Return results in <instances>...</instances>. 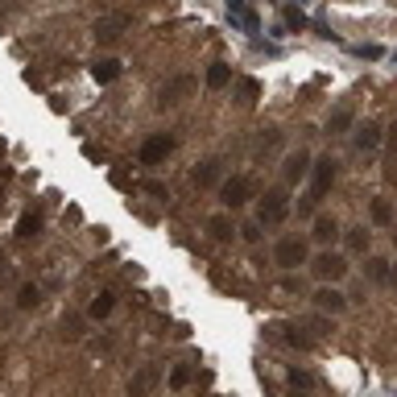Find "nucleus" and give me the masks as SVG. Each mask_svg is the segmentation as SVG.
<instances>
[{
    "mask_svg": "<svg viewBox=\"0 0 397 397\" xmlns=\"http://www.w3.org/2000/svg\"><path fill=\"white\" fill-rule=\"evenodd\" d=\"M336 174H340V162H336L331 153H327V157H315V166H311V191L298 199V215H311V211L319 207V199L331 191Z\"/></svg>",
    "mask_w": 397,
    "mask_h": 397,
    "instance_id": "1",
    "label": "nucleus"
},
{
    "mask_svg": "<svg viewBox=\"0 0 397 397\" xmlns=\"http://www.w3.org/2000/svg\"><path fill=\"white\" fill-rule=\"evenodd\" d=\"M286 215H290V195H286V186H269V191L261 195L257 224H261V228H278Z\"/></svg>",
    "mask_w": 397,
    "mask_h": 397,
    "instance_id": "2",
    "label": "nucleus"
},
{
    "mask_svg": "<svg viewBox=\"0 0 397 397\" xmlns=\"http://www.w3.org/2000/svg\"><path fill=\"white\" fill-rule=\"evenodd\" d=\"M253 195H257V182H253L249 174H232V178L220 182V203H224L228 211H240Z\"/></svg>",
    "mask_w": 397,
    "mask_h": 397,
    "instance_id": "3",
    "label": "nucleus"
},
{
    "mask_svg": "<svg viewBox=\"0 0 397 397\" xmlns=\"http://www.w3.org/2000/svg\"><path fill=\"white\" fill-rule=\"evenodd\" d=\"M273 261L282 269H298V265H311V244L302 236H282L278 249H273Z\"/></svg>",
    "mask_w": 397,
    "mask_h": 397,
    "instance_id": "4",
    "label": "nucleus"
},
{
    "mask_svg": "<svg viewBox=\"0 0 397 397\" xmlns=\"http://www.w3.org/2000/svg\"><path fill=\"white\" fill-rule=\"evenodd\" d=\"M311 273H315L323 286H336V282L348 273V257H344V253H331V249H323L319 257H311Z\"/></svg>",
    "mask_w": 397,
    "mask_h": 397,
    "instance_id": "5",
    "label": "nucleus"
},
{
    "mask_svg": "<svg viewBox=\"0 0 397 397\" xmlns=\"http://www.w3.org/2000/svg\"><path fill=\"white\" fill-rule=\"evenodd\" d=\"M174 137L170 133H153V137H145V145H141V166H162L170 153H174Z\"/></svg>",
    "mask_w": 397,
    "mask_h": 397,
    "instance_id": "6",
    "label": "nucleus"
},
{
    "mask_svg": "<svg viewBox=\"0 0 397 397\" xmlns=\"http://www.w3.org/2000/svg\"><path fill=\"white\" fill-rule=\"evenodd\" d=\"M311 166H315V157H311L307 149H294V153H286V162H282V178H286V186H294V182L311 178Z\"/></svg>",
    "mask_w": 397,
    "mask_h": 397,
    "instance_id": "7",
    "label": "nucleus"
},
{
    "mask_svg": "<svg viewBox=\"0 0 397 397\" xmlns=\"http://www.w3.org/2000/svg\"><path fill=\"white\" fill-rule=\"evenodd\" d=\"M311 302H315L319 315H344V311H348V294L336 290V286H319V290L311 294Z\"/></svg>",
    "mask_w": 397,
    "mask_h": 397,
    "instance_id": "8",
    "label": "nucleus"
},
{
    "mask_svg": "<svg viewBox=\"0 0 397 397\" xmlns=\"http://www.w3.org/2000/svg\"><path fill=\"white\" fill-rule=\"evenodd\" d=\"M157 381H162V369H157V365H141V369L128 377V397H149L157 389Z\"/></svg>",
    "mask_w": 397,
    "mask_h": 397,
    "instance_id": "9",
    "label": "nucleus"
},
{
    "mask_svg": "<svg viewBox=\"0 0 397 397\" xmlns=\"http://www.w3.org/2000/svg\"><path fill=\"white\" fill-rule=\"evenodd\" d=\"M228 21H232L236 29H244V33H261V17H257L244 0H232V4H228Z\"/></svg>",
    "mask_w": 397,
    "mask_h": 397,
    "instance_id": "10",
    "label": "nucleus"
},
{
    "mask_svg": "<svg viewBox=\"0 0 397 397\" xmlns=\"http://www.w3.org/2000/svg\"><path fill=\"white\" fill-rule=\"evenodd\" d=\"M220 178H224V162H220V157H207V162H199V166H195V174H191V182H195L199 191L215 186Z\"/></svg>",
    "mask_w": 397,
    "mask_h": 397,
    "instance_id": "11",
    "label": "nucleus"
},
{
    "mask_svg": "<svg viewBox=\"0 0 397 397\" xmlns=\"http://www.w3.org/2000/svg\"><path fill=\"white\" fill-rule=\"evenodd\" d=\"M124 29H128V17H124V12H116V17H99V21H95V41H116Z\"/></svg>",
    "mask_w": 397,
    "mask_h": 397,
    "instance_id": "12",
    "label": "nucleus"
},
{
    "mask_svg": "<svg viewBox=\"0 0 397 397\" xmlns=\"http://www.w3.org/2000/svg\"><path fill=\"white\" fill-rule=\"evenodd\" d=\"M120 75H124V62H120V58H99V62H91V79H95L99 87L116 83Z\"/></svg>",
    "mask_w": 397,
    "mask_h": 397,
    "instance_id": "13",
    "label": "nucleus"
},
{
    "mask_svg": "<svg viewBox=\"0 0 397 397\" xmlns=\"http://www.w3.org/2000/svg\"><path fill=\"white\" fill-rule=\"evenodd\" d=\"M385 141V128L377 124V120H365L360 128H356V149H365V153H373L377 145Z\"/></svg>",
    "mask_w": 397,
    "mask_h": 397,
    "instance_id": "14",
    "label": "nucleus"
},
{
    "mask_svg": "<svg viewBox=\"0 0 397 397\" xmlns=\"http://www.w3.org/2000/svg\"><path fill=\"white\" fill-rule=\"evenodd\" d=\"M236 232H240V228H236V224H232V215H224V211L207 220V236H211V240H220V244H228Z\"/></svg>",
    "mask_w": 397,
    "mask_h": 397,
    "instance_id": "15",
    "label": "nucleus"
},
{
    "mask_svg": "<svg viewBox=\"0 0 397 397\" xmlns=\"http://www.w3.org/2000/svg\"><path fill=\"white\" fill-rule=\"evenodd\" d=\"M336 236H340V224H336V215H315L311 240H315V244H331Z\"/></svg>",
    "mask_w": 397,
    "mask_h": 397,
    "instance_id": "16",
    "label": "nucleus"
},
{
    "mask_svg": "<svg viewBox=\"0 0 397 397\" xmlns=\"http://www.w3.org/2000/svg\"><path fill=\"white\" fill-rule=\"evenodd\" d=\"M269 336H282L290 348H298V352H311L315 348V340L311 336H302V327H269Z\"/></svg>",
    "mask_w": 397,
    "mask_h": 397,
    "instance_id": "17",
    "label": "nucleus"
},
{
    "mask_svg": "<svg viewBox=\"0 0 397 397\" xmlns=\"http://www.w3.org/2000/svg\"><path fill=\"white\" fill-rule=\"evenodd\" d=\"M116 311V294L112 290H99L95 298H91V307H87V319H108Z\"/></svg>",
    "mask_w": 397,
    "mask_h": 397,
    "instance_id": "18",
    "label": "nucleus"
},
{
    "mask_svg": "<svg viewBox=\"0 0 397 397\" xmlns=\"http://www.w3.org/2000/svg\"><path fill=\"white\" fill-rule=\"evenodd\" d=\"M228 83H232V66H228V62H211V66H207V87H211V91H224Z\"/></svg>",
    "mask_w": 397,
    "mask_h": 397,
    "instance_id": "19",
    "label": "nucleus"
},
{
    "mask_svg": "<svg viewBox=\"0 0 397 397\" xmlns=\"http://www.w3.org/2000/svg\"><path fill=\"white\" fill-rule=\"evenodd\" d=\"M356 124V112L352 108H336L331 116H327V133H348Z\"/></svg>",
    "mask_w": 397,
    "mask_h": 397,
    "instance_id": "20",
    "label": "nucleus"
},
{
    "mask_svg": "<svg viewBox=\"0 0 397 397\" xmlns=\"http://www.w3.org/2000/svg\"><path fill=\"white\" fill-rule=\"evenodd\" d=\"M41 232V215L37 211H25L21 220H17V240H33Z\"/></svg>",
    "mask_w": 397,
    "mask_h": 397,
    "instance_id": "21",
    "label": "nucleus"
},
{
    "mask_svg": "<svg viewBox=\"0 0 397 397\" xmlns=\"http://www.w3.org/2000/svg\"><path fill=\"white\" fill-rule=\"evenodd\" d=\"M191 87H195V79H174L170 87H162V99H157V104H162V108H166V104H178V95H186Z\"/></svg>",
    "mask_w": 397,
    "mask_h": 397,
    "instance_id": "22",
    "label": "nucleus"
},
{
    "mask_svg": "<svg viewBox=\"0 0 397 397\" xmlns=\"http://www.w3.org/2000/svg\"><path fill=\"white\" fill-rule=\"evenodd\" d=\"M344 240H348V249H352V253H369V244H373V232L360 224V228H348V236H344Z\"/></svg>",
    "mask_w": 397,
    "mask_h": 397,
    "instance_id": "23",
    "label": "nucleus"
},
{
    "mask_svg": "<svg viewBox=\"0 0 397 397\" xmlns=\"http://www.w3.org/2000/svg\"><path fill=\"white\" fill-rule=\"evenodd\" d=\"M282 21H286V29H294V33L307 29V12H302L298 4H286V8H282Z\"/></svg>",
    "mask_w": 397,
    "mask_h": 397,
    "instance_id": "24",
    "label": "nucleus"
},
{
    "mask_svg": "<svg viewBox=\"0 0 397 397\" xmlns=\"http://www.w3.org/2000/svg\"><path fill=\"white\" fill-rule=\"evenodd\" d=\"M389 269H394V265H389L385 257H369V261H365V273H369L373 282H389Z\"/></svg>",
    "mask_w": 397,
    "mask_h": 397,
    "instance_id": "25",
    "label": "nucleus"
},
{
    "mask_svg": "<svg viewBox=\"0 0 397 397\" xmlns=\"http://www.w3.org/2000/svg\"><path fill=\"white\" fill-rule=\"evenodd\" d=\"M37 302H41V290H37L33 282H25V286L17 290V307H21V311H33Z\"/></svg>",
    "mask_w": 397,
    "mask_h": 397,
    "instance_id": "26",
    "label": "nucleus"
},
{
    "mask_svg": "<svg viewBox=\"0 0 397 397\" xmlns=\"http://www.w3.org/2000/svg\"><path fill=\"white\" fill-rule=\"evenodd\" d=\"M352 54L365 58V62H377V58H385V46H377V41H360V46H352Z\"/></svg>",
    "mask_w": 397,
    "mask_h": 397,
    "instance_id": "27",
    "label": "nucleus"
},
{
    "mask_svg": "<svg viewBox=\"0 0 397 397\" xmlns=\"http://www.w3.org/2000/svg\"><path fill=\"white\" fill-rule=\"evenodd\" d=\"M236 95H240V104H257L261 83H257V79H240V83H236Z\"/></svg>",
    "mask_w": 397,
    "mask_h": 397,
    "instance_id": "28",
    "label": "nucleus"
},
{
    "mask_svg": "<svg viewBox=\"0 0 397 397\" xmlns=\"http://www.w3.org/2000/svg\"><path fill=\"white\" fill-rule=\"evenodd\" d=\"M191 377H195V369H191V365H174V369H170V389H186V385H191Z\"/></svg>",
    "mask_w": 397,
    "mask_h": 397,
    "instance_id": "29",
    "label": "nucleus"
},
{
    "mask_svg": "<svg viewBox=\"0 0 397 397\" xmlns=\"http://www.w3.org/2000/svg\"><path fill=\"white\" fill-rule=\"evenodd\" d=\"M62 340H70V344H75V340H83V319L66 315V319H62Z\"/></svg>",
    "mask_w": 397,
    "mask_h": 397,
    "instance_id": "30",
    "label": "nucleus"
},
{
    "mask_svg": "<svg viewBox=\"0 0 397 397\" xmlns=\"http://www.w3.org/2000/svg\"><path fill=\"white\" fill-rule=\"evenodd\" d=\"M373 220H377V224H394V207H389V199H373Z\"/></svg>",
    "mask_w": 397,
    "mask_h": 397,
    "instance_id": "31",
    "label": "nucleus"
},
{
    "mask_svg": "<svg viewBox=\"0 0 397 397\" xmlns=\"http://www.w3.org/2000/svg\"><path fill=\"white\" fill-rule=\"evenodd\" d=\"M286 377H290V385H294V394H298V389H311V385H315V377H311V373H302V369H290Z\"/></svg>",
    "mask_w": 397,
    "mask_h": 397,
    "instance_id": "32",
    "label": "nucleus"
},
{
    "mask_svg": "<svg viewBox=\"0 0 397 397\" xmlns=\"http://www.w3.org/2000/svg\"><path fill=\"white\" fill-rule=\"evenodd\" d=\"M240 236H244L249 244H257V240H261V224H257V220H253V224H244V228H240Z\"/></svg>",
    "mask_w": 397,
    "mask_h": 397,
    "instance_id": "33",
    "label": "nucleus"
},
{
    "mask_svg": "<svg viewBox=\"0 0 397 397\" xmlns=\"http://www.w3.org/2000/svg\"><path fill=\"white\" fill-rule=\"evenodd\" d=\"M385 145H389V157H397V124L385 128Z\"/></svg>",
    "mask_w": 397,
    "mask_h": 397,
    "instance_id": "34",
    "label": "nucleus"
},
{
    "mask_svg": "<svg viewBox=\"0 0 397 397\" xmlns=\"http://www.w3.org/2000/svg\"><path fill=\"white\" fill-rule=\"evenodd\" d=\"M307 327H311V331H319V336H327V319H323V315H315Z\"/></svg>",
    "mask_w": 397,
    "mask_h": 397,
    "instance_id": "35",
    "label": "nucleus"
},
{
    "mask_svg": "<svg viewBox=\"0 0 397 397\" xmlns=\"http://www.w3.org/2000/svg\"><path fill=\"white\" fill-rule=\"evenodd\" d=\"M145 191H149V195H157V199H166V186H162V182H145Z\"/></svg>",
    "mask_w": 397,
    "mask_h": 397,
    "instance_id": "36",
    "label": "nucleus"
},
{
    "mask_svg": "<svg viewBox=\"0 0 397 397\" xmlns=\"http://www.w3.org/2000/svg\"><path fill=\"white\" fill-rule=\"evenodd\" d=\"M282 290H290V294H294V290H302V282H298V278H282Z\"/></svg>",
    "mask_w": 397,
    "mask_h": 397,
    "instance_id": "37",
    "label": "nucleus"
},
{
    "mask_svg": "<svg viewBox=\"0 0 397 397\" xmlns=\"http://www.w3.org/2000/svg\"><path fill=\"white\" fill-rule=\"evenodd\" d=\"M389 286H397V265L389 269Z\"/></svg>",
    "mask_w": 397,
    "mask_h": 397,
    "instance_id": "38",
    "label": "nucleus"
},
{
    "mask_svg": "<svg viewBox=\"0 0 397 397\" xmlns=\"http://www.w3.org/2000/svg\"><path fill=\"white\" fill-rule=\"evenodd\" d=\"M294 397H311V394H294Z\"/></svg>",
    "mask_w": 397,
    "mask_h": 397,
    "instance_id": "39",
    "label": "nucleus"
},
{
    "mask_svg": "<svg viewBox=\"0 0 397 397\" xmlns=\"http://www.w3.org/2000/svg\"><path fill=\"white\" fill-rule=\"evenodd\" d=\"M394 244H397V232H394Z\"/></svg>",
    "mask_w": 397,
    "mask_h": 397,
    "instance_id": "40",
    "label": "nucleus"
},
{
    "mask_svg": "<svg viewBox=\"0 0 397 397\" xmlns=\"http://www.w3.org/2000/svg\"><path fill=\"white\" fill-rule=\"evenodd\" d=\"M0 203H4V195H0Z\"/></svg>",
    "mask_w": 397,
    "mask_h": 397,
    "instance_id": "41",
    "label": "nucleus"
}]
</instances>
